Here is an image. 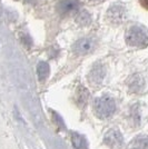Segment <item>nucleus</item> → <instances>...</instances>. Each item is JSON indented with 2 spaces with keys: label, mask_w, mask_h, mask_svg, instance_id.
Instances as JSON below:
<instances>
[{
  "label": "nucleus",
  "mask_w": 148,
  "mask_h": 149,
  "mask_svg": "<svg viewBox=\"0 0 148 149\" xmlns=\"http://www.w3.org/2000/svg\"><path fill=\"white\" fill-rule=\"evenodd\" d=\"M126 42L135 48L148 46V30L142 26H133L126 32Z\"/></svg>",
  "instance_id": "obj_1"
},
{
  "label": "nucleus",
  "mask_w": 148,
  "mask_h": 149,
  "mask_svg": "<svg viewBox=\"0 0 148 149\" xmlns=\"http://www.w3.org/2000/svg\"><path fill=\"white\" fill-rule=\"evenodd\" d=\"M94 110L96 116L100 119H106L110 117L116 110V104L110 97H100L95 100Z\"/></svg>",
  "instance_id": "obj_2"
},
{
  "label": "nucleus",
  "mask_w": 148,
  "mask_h": 149,
  "mask_svg": "<svg viewBox=\"0 0 148 149\" xmlns=\"http://www.w3.org/2000/svg\"><path fill=\"white\" fill-rule=\"evenodd\" d=\"M126 18H127V11H126L125 7L120 3H114L107 11V19L111 24L119 25V24L124 22Z\"/></svg>",
  "instance_id": "obj_3"
},
{
  "label": "nucleus",
  "mask_w": 148,
  "mask_h": 149,
  "mask_svg": "<svg viewBox=\"0 0 148 149\" xmlns=\"http://www.w3.org/2000/svg\"><path fill=\"white\" fill-rule=\"evenodd\" d=\"M95 40L91 38H81L79 40H77L75 45L73 46V50L76 55L84 56L88 55L89 52H91L95 49Z\"/></svg>",
  "instance_id": "obj_4"
},
{
  "label": "nucleus",
  "mask_w": 148,
  "mask_h": 149,
  "mask_svg": "<svg viewBox=\"0 0 148 149\" xmlns=\"http://www.w3.org/2000/svg\"><path fill=\"white\" fill-rule=\"evenodd\" d=\"M79 7L80 5L77 0H62L57 5V9L61 16H67V15L77 13Z\"/></svg>",
  "instance_id": "obj_5"
},
{
  "label": "nucleus",
  "mask_w": 148,
  "mask_h": 149,
  "mask_svg": "<svg viewBox=\"0 0 148 149\" xmlns=\"http://www.w3.org/2000/svg\"><path fill=\"white\" fill-rule=\"evenodd\" d=\"M105 143L108 145L110 148L119 149L123 146V137L120 135V132L117 129L107 132V135L105 136Z\"/></svg>",
  "instance_id": "obj_6"
},
{
  "label": "nucleus",
  "mask_w": 148,
  "mask_h": 149,
  "mask_svg": "<svg viewBox=\"0 0 148 149\" xmlns=\"http://www.w3.org/2000/svg\"><path fill=\"white\" fill-rule=\"evenodd\" d=\"M105 74H106V71H105V68H104V66H101V65H96L93 69H91V71L89 72V82L93 85V86H97V85H100L103 80H104V78H105Z\"/></svg>",
  "instance_id": "obj_7"
},
{
  "label": "nucleus",
  "mask_w": 148,
  "mask_h": 149,
  "mask_svg": "<svg viewBox=\"0 0 148 149\" xmlns=\"http://www.w3.org/2000/svg\"><path fill=\"white\" fill-rule=\"evenodd\" d=\"M37 74H38V78L40 81H43L49 74V65L47 62H39L37 67Z\"/></svg>",
  "instance_id": "obj_8"
},
{
  "label": "nucleus",
  "mask_w": 148,
  "mask_h": 149,
  "mask_svg": "<svg viewBox=\"0 0 148 149\" xmlns=\"http://www.w3.org/2000/svg\"><path fill=\"white\" fill-rule=\"evenodd\" d=\"M71 141L76 149H87V141L82 136L78 134H73L71 135Z\"/></svg>",
  "instance_id": "obj_9"
},
{
  "label": "nucleus",
  "mask_w": 148,
  "mask_h": 149,
  "mask_svg": "<svg viewBox=\"0 0 148 149\" xmlns=\"http://www.w3.org/2000/svg\"><path fill=\"white\" fill-rule=\"evenodd\" d=\"M130 149H148V137H137L131 143Z\"/></svg>",
  "instance_id": "obj_10"
},
{
  "label": "nucleus",
  "mask_w": 148,
  "mask_h": 149,
  "mask_svg": "<svg viewBox=\"0 0 148 149\" xmlns=\"http://www.w3.org/2000/svg\"><path fill=\"white\" fill-rule=\"evenodd\" d=\"M76 21L80 26H88L91 22V17H90V15L87 13V11H80V13L77 15Z\"/></svg>",
  "instance_id": "obj_11"
},
{
  "label": "nucleus",
  "mask_w": 148,
  "mask_h": 149,
  "mask_svg": "<svg viewBox=\"0 0 148 149\" xmlns=\"http://www.w3.org/2000/svg\"><path fill=\"white\" fill-rule=\"evenodd\" d=\"M142 82L144 81L142 80V78L139 77V76H135L134 78H133V80H131V84H130V89L133 90V91H135V93H138L142 88H140V85H142Z\"/></svg>",
  "instance_id": "obj_12"
},
{
  "label": "nucleus",
  "mask_w": 148,
  "mask_h": 149,
  "mask_svg": "<svg viewBox=\"0 0 148 149\" xmlns=\"http://www.w3.org/2000/svg\"><path fill=\"white\" fill-rule=\"evenodd\" d=\"M139 2H140V5H142L145 9L148 10V0H139Z\"/></svg>",
  "instance_id": "obj_13"
},
{
  "label": "nucleus",
  "mask_w": 148,
  "mask_h": 149,
  "mask_svg": "<svg viewBox=\"0 0 148 149\" xmlns=\"http://www.w3.org/2000/svg\"><path fill=\"white\" fill-rule=\"evenodd\" d=\"M91 1H98V0H91Z\"/></svg>",
  "instance_id": "obj_14"
}]
</instances>
